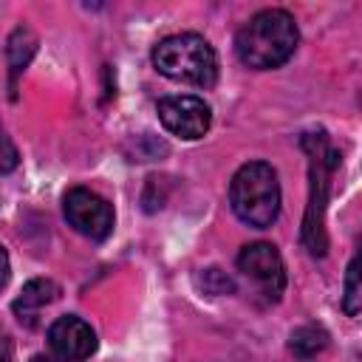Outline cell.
<instances>
[{
  "mask_svg": "<svg viewBox=\"0 0 362 362\" xmlns=\"http://www.w3.org/2000/svg\"><path fill=\"white\" fill-rule=\"evenodd\" d=\"M297 42L300 31L294 17L283 8H263L240 25L235 37V51L246 68L272 71L291 59Z\"/></svg>",
  "mask_w": 362,
  "mask_h": 362,
  "instance_id": "6da1fadb",
  "label": "cell"
},
{
  "mask_svg": "<svg viewBox=\"0 0 362 362\" xmlns=\"http://www.w3.org/2000/svg\"><path fill=\"white\" fill-rule=\"evenodd\" d=\"M232 212L255 229H269L280 215V181L277 170L266 161H246L238 167L229 184Z\"/></svg>",
  "mask_w": 362,
  "mask_h": 362,
  "instance_id": "7a4b0ae2",
  "label": "cell"
},
{
  "mask_svg": "<svg viewBox=\"0 0 362 362\" xmlns=\"http://www.w3.org/2000/svg\"><path fill=\"white\" fill-rule=\"evenodd\" d=\"M153 65L167 79L195 88H212L218 79L215 48L201 34L192 31L158 40V45L153 48Z\"/></svg>",
  "mask_w": 362,
  "mask_h": 362,
  "instance_id": "3957f363",
  "label": "cell"
},
{
  "mask_svg": "<svg viewBox=\"0 0 362 362\" xmlns=\"http://www.w3.org/2000/svg\"><path fill=\"white\" fill-rule=\"evenodd\" d=\"M303 147L311 156V198H308V215L303 223V240L311 255H325V235H322V206L328 198V178L334 167L339 164V153L328 144L325 133H308L303 136Z\"/></svg>",
  "mask_w": 362,
  "mask_h": 362,
  "instance_id": "277c9868",
  "label": "cell"
},
{
  "mask_svg": "<svg viewBox=\"0 0 362 362\" xmlns=\"http://www.w3.org/2000/svg\"><path fill=\"white\" fill-rule=\"evenodd\" d=\"M65 221L90 240H105L113 232V206L88 187H74L62 198Z\"/></svg>",
  "mask_w": 362,
  "mask_h": 362,
  "instance_id": "5b68a950",
  "label": "cell"
},
{
  "mask_svg": "<svg viewBox=\"0 0 362 362\" xmlns=\"http://www.w3.org/2000/svg\"><path fill=\"white\" fill-rule=\"evenodd\" d=\"M238 269L269 300H277L286 288V266H283V257H280L277 246H272V243L257 240V243L243 246L240 255H238Z\"/></svg>",
  "mask_w": 362,
  "mask_h": 362,
  "instance_id": "8992f818",
  "label": "cell"
},
{
  "mask_svg": "<svg viewBox=\"0 0 362 362\" xmlns=\"http://www.w3.org/2000/svg\"><path fill=\"white\" fill-rule=\"evenodd\" d=\"M158 119L161 124L178 136V139H187V141H195L201 139L209 124H212V110L204 99L198 96H189V93H178V96H164L158 99Z\"/></svg>",
  "mask_w": 362,
  "mask_h": 362,
  "instance_id": "52a82bcc",
  "label": "cell"
},
{
  "mask_svg": "<svg viewBox=\"0 0 362 362\" xmlns=\"http://www.w3.org/2000/svg\"><path fill=\"white\" fill-rule=\"evenodd\" d=\"M48 348L59 362H85L96 351V331L76 314H65L48 328Z\"/></svg>",
  "mask_w": 362,
  "mask_h": 362,
  "instance_id": "ba28073f",
  "label": "cell"
},
{
  "mask_svg": "<svg viewBox=\"0 0 362 362\" xmlns=\"http://www.w3.org/2000/svg\"><path fill=\"white\" fill-rule=\"evenodd\" d=\"M59 297V286L54 283V280H48V277H34V280H28L25 286H23V291L17 294V300H14V314H17V320L23 322V325H37V317H40V311L45 308V305H51L54 300Z\"/></svg>",
  "mask_w": 362,
  "mask_h": 362,
  "instance_id": "9c48e42d",
  "label": "cell"
},
{
  "mask_svg": "<svg viewBox=\"0 0 362 362\" xmlns=\"http://www.w3.org/2000/svg\"><path fill=\"white\" fill-rule=\"evenodd\" d=\"M325 345H328V334H325V328H320V325H300L297 331H291V342H288V348H291L300 359L317 356Z\"/></svg>",
  "mask_w": 362,
  "mask_h": 362,
  "instance_id": "30bf717a",
  "label": "cell"
},
{
  "mask_svg": "<svg viewBox=\"0 0 362 362\" xmlns=\"http://www.w3.org/2000/svg\"><path fill=\"white\" fill-rule=\"evenodd\" d=\"M34 48H37V37L31 34V28H25V25L14 28V34L8 37V65H11V79L28 65Z\"/></svg>",
  "mask_w": 362,
  "mask_h": 362,
  "instance_id": "8fae6325",
  "label": "cell"
},
{
  "mask_svg": "<svg viewBox=\"0 0 362 362\" xmlns=\"http://www.w3.org/2000/svg\"><path fill=\"white\" fill-rule=\"evenodd\" d=\"M359 300H362V294H359V260L354 257L351 263H348V277H345V297H342V308H345V314L348 317H359Z\"/></svg>",
  "mask_w": 362,
  "mask_h": 362,
  "instance_id": "7c38bea8",
  "label": "cell"
},
{
  "mask_svg": "<svg viewBox=\"0 0 362 362\" xmlns=\"http://www.w3.org/2000/svg\"><path fill=\"white\" fill-rule=\"evenodd\" d=\"M17 164H20V153H17L11 136L6 133V127H3V122H0V175L14 173Z\"/></svg>",
  "mask_w": 362,
  "mask_h": 362,
  "instance_id": "4fadbf2b",
  "label": "cell"
},
{
  "mask_svg": "<svg viewBox=\"0 0 362 362\" xmlns=\"http://www.w3.org/2000/svg\"><path fill=\"white\" fill-rule=\"evenodd\" d=\"M198 283H201L204 291H209V294H226V291H235V283H232L221 269H204V274L198 277Z\"/></svg>",
  "mask_w": 362,
  "mask_h": 362,
  "instance_id": "5bb4252c",
  "label": "cell"
},
{
  "mask_svg": "<svg viewBox=\"0 0 362 362\" xmlns=\"http://www.w3.org/2000/svg\"><path fill=\"white\" fill-rule=\"evenodd\" d=\"M8 274H11V263H8V255H6V249L0 246V288L8 283Z\"/></svg>",
  "mask_w": 362,
  "mask_h": 362,
  "instance_id": "9a60e30c",
  "label": "cell"
},
{
  "mask_svg": "<svg viewBox=\"0 0 362 362\" xmlns=\"http://www.w3.org/2000/svg\"><path fill=\"white\" fill-rule=\"evenodd\" d=\"M31 362H54V359H48V356H42V354H40V356H34Z\"/></svg>",
  "mask_w": 362,
  "mask_h": 362,
  "instance_id": "2e32d148",
  "label": "cell"
}]
</instances>
